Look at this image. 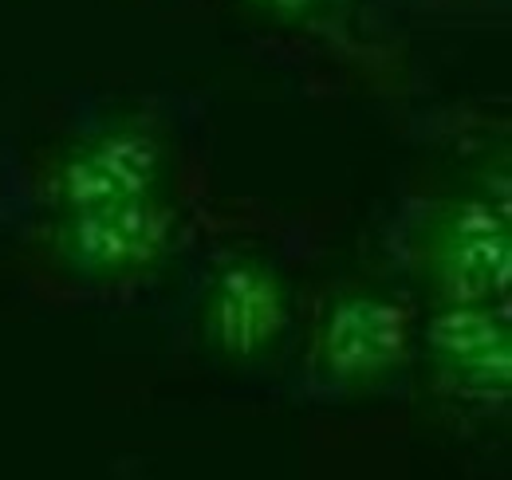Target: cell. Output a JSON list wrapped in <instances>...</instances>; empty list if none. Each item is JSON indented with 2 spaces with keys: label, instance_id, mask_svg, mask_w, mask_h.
Here are the masks:
<instances>
[{
  "label": "cell",
  "instance_id": "6da1fadb",
  "mask_svg": "<svg viewBox=\"0 0 512 480\" xmlns=\"http://www.w3.org/2000/svg\"><path fill=\"white\" fill-rule=\"evenodd\" d=\"M414 268L434 303H505L512 288L509 205L489 193L449 197L430 209Z\"/></svg>",
  "mask_w": 512,
  "mask_h": 480
},
{
  "label": "cell",
  "instance_id": "52a82bcc",
  "mask_svg": "<svg viewBox=\"0 0 512 480\" xmlns=\"http://www.w3.org/2000/svg\"><path fill=\"white\" fill-rule=\"evenodd\" d=\"M284 24H323L331 16V0H241Z\"/></svg>",
  "mask_w": 512,
  "mask_h": 480
},
{
  "label": "cell",
  "instance_id": "7a4b0ae2",
  "mask_svg": "<svg viewBox=\"0 0 512 480\" xmlns=\"http://www.w3.org/2000/svg\"><path fill=\"white\" fill-rule=\"evenodd\" d=\"M410 307L386 292L351 288L323 303L312 331V378L327 390H371L410 359Z\"/></svg>",
  "mask_w": 512,
  "mask_h": 480
},
{
  "label": "cell",
  "instance_id": "277c9868",
  "mask_svg": "<svg viewBox=\"0 0 512 480\" xmlns=\"http://www.w3.org/2000/svg\"><path fill=\"white\" fill-rule=\"evenodd\" d=\"M292 323V292L284 272L264 256H233L209 280L197 327L221 359L253 362L280 347Z\"/></svg>",
  "mask_w": 512,
  "mask_h": 480
},
{
  "label": "cell",
  "instance_id": "5b68a950",
  "mask_svg": "<svg viewBox=\"0 0 512 480\" xmlns=\"http://www.w3.org/2000/svg\"><path fill=\"white\" fill-rule=\"evenodd\" d=\"M166 170L170 150L158 138V130L119 122L67 146L52 174V193L60 213L115 205L146 193H166Z\"/></svg>",
  "mask_w": 512,
  "mask_h": 480
},
{
  "label": "cell",
  "instance_id": "8992f818",
  "mask_svg": "<svg viewBox=\"0 0 512 480\" xmlns=\"http://www.w3.org/2000/svg\"><path fill=\"white\" fill-rule=\"evenodd\" d=\"M426 351L465 398L505 402L512 390V323L505 303H438L426 319Z\"/></svg>",
  "mask_w": 512,
  "mask_h": 480
},
{
  "label": "cell",
  "instance_id": "3957f363",
  "mask_svg": "<svg viewBox=\"0 0 512 480\" xmlns=\"http://www.w3.org/2000/svg\"><path fill=\"white\" fill-rule=\"evenodd\" d=\"M178 240V209L166 193L60 213L56 256L83 280H130L154 272Z\"/></svg>",
  "mask_w": 512,
  "mask_h": 480
}]
</instances>
